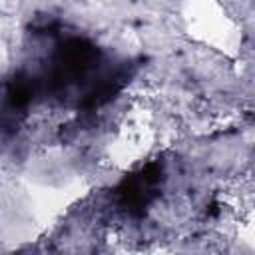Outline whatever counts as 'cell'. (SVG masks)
I'll use <instances>...</instances> for the list:
<instances>
[{
	"mask_svg": "<svg viewBox=\"0 0 255 255\" xmlns=\"http://www.w3.org/2000/svg\"><path fill=\"white\" fill-rule=\"evenodd\" d=\"M163 179V163L155 159L147 161L122 177V181L114 187L116 205L129 217H143L149 205L159 197Z\"/></svg>",
	"mask_w": 255,
	"mask_h": 255,
	"instance_id": "1",
	"label": "cell"
}]
</instances>
